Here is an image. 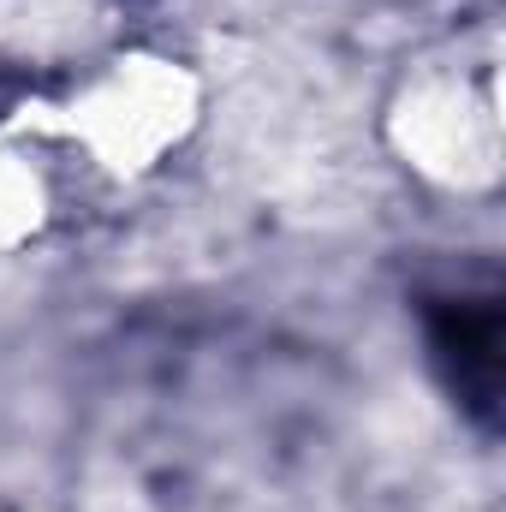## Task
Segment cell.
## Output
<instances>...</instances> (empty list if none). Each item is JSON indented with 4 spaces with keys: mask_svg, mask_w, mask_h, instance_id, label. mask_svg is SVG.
Masks as SVG:
<instances>
[{
    "mask_svg": "<svg viewBox=\"0 0 506 512\" xmlns=\"http://www.w3.org/2000/svg\"><path fill=\"white\" fill-rule=\"evenodd\" d=\"M423 334L453 405L477 423H501V382H506V316L495 286H453L423 298Z\"/></svg>",
    "mask_w": 506,
    "mask_h": 512,
    "instance_id": "obj_1",
    "label": "cell"
},
{
    "mask_svg": "<svg viewBox=\"0 0 506 512\" xmlns=\"http://www.w3.org/2000/svg\"><path fill=\"white\" fill-rule=\"evenodd\" d=\"M6 102H12V78H0V108H6Z\"/></svg>",
    "mask_w": 506,
    "mask_h": 512,
    "instance_id": "obj_2",
    "label": "cell"
}]
</instances>
